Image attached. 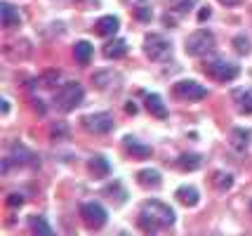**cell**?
<instances>
[{"label": "cell", "mask_w": 252, "mask_h": 236, "mask_svg": "<svg viewBox=\"0 0 252 236\" xmlns=\"http://www.w3.org/2000/svg\"><path fill=\"white\" fill-rule=\"evenodd\" d=\"M175 210L163 201H151L144 203L142 213H139V225H142L144 232H149V234H154L158 229H167V227L175 225Z\"/></svg>", "instance_id": "6da1fadb"}, {"label": "cell", "mask_w": 252, "mask_h": 236, "mask_svg": "<svg viewBox=\"0 0 252 236\" xmlns=\"http://www.w3.org/2000/svg\"><path fill=\"white\" fill-rule=\"evenodd\" d=\"M144 55L149 57L151 62H156V64L167 62L172 57V43L160 34H149L144 38Z\"/></svg>", "instance_id": "7a4b0ae2"}, {"label": "cell", "mask_w": 252, "mask_h": 236, "mask_svg": "<svg viewBox=\"0 0 252 236\" xmlns=\"http://www.w3.org/2000/svg\"><path fill=\"white\" fill-rule=\"evenodd\" d=\"M215 34L210 29H198L196 34L187 38V55L191 57H208L215 50Z\"/></svg>", "instance_id": "3957f363"}, {"label": "cell", "mask_w": 252, "mask_h": 236, "mask_svg": "<svg viewBox=\"0 0 252 236\" xmlns=\"http://www.w3.org/2000/svg\"><path fill=\"white\" fill-rule=\"evenodd\" d=\"M85 97V90H83V85L76 83V80H71V83H66L62 92L57 95V104H59V109L62 111H73L78 104L83 101Z\"/></svg>", "instance_id": "277c9868"}, {"label": "cell", "mask_w": 252, "mask_h": 236, "mask_svg": "<svg viewBox=\"0 0 252 236\" xmlns=\"http://www.w3.org/2000/svg\"><path fill=\"white\" fill-rule=\"evenodd\" d=\"M83 128L92 133V135H109L113 130V116L109 111H97V113H88L83 116Z\"/></svg>", "instance_id": "5b68a950"}, {"label": "cell", "mask_w": 252, "mask_h": 236, "mask_svg": "<svg viewBox=\"0 0 252 236\" xmlns=\"http://www.w3.org/2000/svg\"><path fill=\"white\" fill-rule=\"evenodd\" d=\"M172 92H175V97H179V100H184V101H198V100H205L208 97V88L191 78H184V80H179V83H175Z\"/></svg>", "instance_id": "8992f818"}, {"label": "cell", "mask_w": 252, "mask_h": 236, "mask_svg": "<svg viewBox=\"0 0 252 236\" xmlns=\"http://www.w3.org/2000/svg\"><path fill=\"white\" fill-rule=\"evenodd\" d=\"M80 217L90 229H101L109 222V213L101 203H83L80 205Z\"/></svg>", "instance_id": "52a82bcc"}, {"label": "cell", "mask_w": 252, "mask_h": 236, "mask_svg": "<svg viewBox=\"0 0 252 236\" xmlns=\"http://www.w3.org/2000/svg\"><path fill=\"white\" fill-rule=\"evenodd\" d=\"M208 71L210 76L215 80H220V83H231L233 78H238V73H241V68H238V64H231V62H226V59H217V62H212V64H208Z\"/></svg>", "instance_id": "ba28073f"}, {"label": "cell", "mask_w": 252, "mask_h": 236, "mask_svg": "<svg viewBox=\"0 0 252 236\" xmlns=\"http://www.w3.org/2000/svg\"><path fill=\"white\" fill-rule=\"evenodd\" d=\"M144 106H146V111L151 113L154 118H160V121L167 118V106H165V101H163L160 95H156V92H146V95H144Z\"/></svg>", "instance_id": "9c48e42d"}, {"label": "cell", "mask_w": 252, "mask_h": 236, "mask_svg": "<svg viewBox=\"0 0 252 236\" xmlns=\"http://www.w3.org/2000/svg\"><path fill=\"white\" fill-rule=\"evenodd\" d=\"M123 146H125V151L130 154L132 158H149L154 151H151V146L139 142L134 135H125L123 137Z\"/></svg>", "instance_id": "30bf717a"}, {"label": "cell", "mask_w": 252, "mask_h": 236, "mask_svg": "<svg viewBox=\"0 0 252 236\" xmlns=\"http://www.w3.org/2000/svg\"><path fill=\"white\" fill-rule=\"evenodd\" d=\"M229 139H231V146H233L236 151L245 154V151L250 149V144H252V130H245V128H233Z\"/></svg>", "instance_id": "8fae6325"}, {"label": "cell", "mask_w": 252, "mask_h": 236, "mask_svg": "<svg viewBox=\"0 0 252 236\" xmlns=\"http://www.w3.org/2000/svg\"><path fill=\"white\" fill-rule=\"evenodd\" d=\"M0 22L5 29H14V26H19L22 24V17H19V10L7 2V0H2V5H0Z\"/></svg>", "instance_id": "7c38bea8"}, {"label": "cell", "mask_w": 252, "mask_h": 236, "mask_svg": "<svg viewBox=\"0 0 252 236\" xmlns=\"http://www.w3.org/2000/svg\"><path fill=\"white\" fill-rule=\"evenodd\" d=\"M88 170L94 180H104L111 172V163L106 161V156H92L88 161Z\"/></svg>", "instance_id": "4fadbf2b"}, {"label": "cell", "mask_w": 252, "mask_h": 236, "mask_svg": "<svg viewBox=\"0 0 252 236\" xmlns=\"http://www.w3.org/2000/svg\"><path fill=\"white\" fill-rule=\"evenodd\" d=\"M101 55L106 59H121V57L127 55V43L123 38H111L109 43L101 47Z\"/></svg>", "instance_id": "5bb4252c"}, {"label": "cell", "mask_w": 252, "mask_h": 236, "mask_svg": "<svg viewBox=\"0 0 252 236\" xmlns=\"http://www.w3.org/2000/svg\"><path fill=\"white\" fill-rule=\"evenodd\" d=\"M137 182H139L142 187H146V189H156V187H160L163 175H160L156 168H144L137 172Z\"/></svg>", "instance_id": "9a60e30c"}, {"label": "cell", "mask_w": 252, "mask_h": 236, "mask_svg": "<svg viewBox=\"0 0 252 236\" xmlns=\"http://www.w3.org/2000/svg\"><path fill=\"white\" fill-rule=\"evenodd\" d=\"M200 166H203V156H200V154L187 151V154H182V156L177 158V168L184 170V172H193V170H198Z\"/></svg>", "instance_id": "2e32d148"}, {"label": "cell", "mask_w": 252, "mask_h": 236, "mask_svg": "<svg viewBox=\"0 0 252 236\" xmlns=\"http://www.w3.org/2000/svg\"><path fill=\"white\" fill-rule=\"evenodd\" d=\"M118 29H121V22H118V17H113V14H106V17H101V19L94 24V31H97L99 35H113Z\"/></svg>", "instance_id": "e0dca14e"}, {"label": "cell", "mask_w": 252, "mask_h": 236, "mask_svg": "<svg viewBox=\"0 0 252 236\" xmlns=\"http://www.w3.org/2000/svg\"><path fill=\"white\" fill-rule=\"evenodd\" d=\"M175 199H179V203H184L187 208H193V205H198V201H200V194H198L196 187H179V189L175 191Z\"/></svg>", "instance_id": "ac0fdd59"}, {"label": "cell", "mask_w": 252, "mask_h": 236, "mask_svg": "<svg viewBox=\"0 0 252 236\" xmlns=\"http://www.w3.org/2000/svg\"><path fill=\"white\" fill-rule=\"evenodd\" d=\"M92 52H94V47H92L90 40H78L76 45H73V59H76L78 64H90Z\"/></svg>", "instance_id": "d6986e66"}, {"label": "cell", "mask_w": 252, "mask_h": 236, "mask_svg": "<svg viewBox=\"0 0 252 236\" xmlns=\"http://www.w3.org/2000/svg\"><path fill=\"white\" fill-rule=\"evenodd\" d=\"M233 100L238 104L241 113L250 116L252 113V88H243V90H233Z\"/></svg>", "instance_id": "ffe728a7"}, {"label": "cell", "mask_w": 252, "mask_h": 236, "mask_svg": "<svg viewBox=\"0 0 252 236\" xmlns=\"http://www.w3.org/2000/svg\"><path fill=\"white\" fill-rule=\"evenodd\" d=\"M29 229H31L35 236H50L52 234V227L47 225V220L40 217V215H31V217H29Z\"/></svg>", "instance_id": "44dd1931"}, {"label": "cell", "mask_w": 252, "mask_h": 236, "mask_svg": "<svg viewBox=\"0 0 252 236\" xmlns=\"http://www.w3.org/2000/svg\"><path fill=\"white\" fill-rule=\"evenodd\" d=\"M104 194H106L113 203H125V199H127V191L121 187V182H113L111 187H106V189H104Z\"/></svg>", "instance_id": "7402d4cb"}, {"label": "cell", "mask_w": 252, "mask_h": 236, "mask_svg": "<svg viewBox=\"0 0 252 236\" xmlns=\"http://www.w3.org/2000/svg\"><path fill=\"white\" fill-rule=\"evenodd\" d=\"M10 158H12V161H17V158H19V163H22V166L33 163V154L29 151V149H24L19 142H17V144H12V156ZM33 166H35V163H33Z\"/></svg>", "instance_id": "603a6c76"}, {"label": "cell", "mask_w": 252, "mask_h": 236, "mask_svg": "<svg viewBox=\"0 0 252 236\" xmlns=\"http://www.w3.org/2000/svg\"><path fill=\"white\" fill-rule=\"evenodd\" d=\"M132 14H134V19H139L142 24H146V22H151V17H154V12H151V7L146 5V2H137L134 7H132Z\"/></svg>", "instance_id": "cb8c5ba5"}, {"label": "cell", "mask_w": 252, "mask_h": 236, "mask_svg": "<svg viewBox=\"0 0 252 236\" xmlns=\"http://www.w3.org/2000/svg\"><path fill=\"white\" fill-rule=\"evenodd\" d=\"M231 45H233V50L238 52V55H250V47H252V43H250V38L248 35H236L233 40H231Z\"/></svg>", "instance_id": "d4e9b609"}, {"label": "cell", "mask_w": 252, "mask_h": 236, "mask_svg": "<svg viewBox=\"0 0 252 236\" xmlns=\"http://www.w3.org/2000/svg\"><path fill=\"white\" fill-rule=\"evenodd\" d=\"M198 0H172V12H179V14H187L196 7Z\"/></svg>", "instance_id": "484cf974"}, {"label": "cell", "mask_w": 252, "mask_h": 236, "mask_svg": "<svg viewBox=\"0 0 252 236\" xmlns=\"http://www.w3.org/2000/svg\"><path fill=\"white\" fill-rule=\"evenodd\" d=\"M217 184H220V189H229L231 184H233V175H229V172H220L217 175Z\"/></svg>", "instance_id": "4316f807"}, {"label": "cell", "mask_w": 252, "mask_h": 236, "mask_svg": "<svg viewBox=\"0 0 252 236\" xmlns=\"http://www.w3.org/2000/svg\"><path fill=\"white\" fill-rule=\"evenodd\" d=\"M22 203H24L22 194H10V196H7V205H12V208H19Z\"/></svg>", "instance_id": "83f0119b"}, {"label": "cell", "mask_w": 252, "mask_h": 236, "mask_svg": "<svg viewBox=\"0 0 252 236\" xmlns=\"http://www.w3.org/2000/svg\"><path fill=\"white\" fill-rule=\"evenodd\" d=\"M33 104H35V111L38 113H47V106H43V101L40 100H33Z\"/></svg>", "instance_id": "f1b7e54d"}, {"label": "cell", "mask_w": 252, "mask_h": 236, "mask_svg": "<svg viewBox=\"0 0 252 236\" xmlns=\"http://www.w3.org/2000/svg\"><path fill=\"white\" fill-rule=\"evenodd\" d=\"M221 5H224V7H236V5H241L243 0H220Z\"/></svg>", "instance_id": "f546056e"}, {"label": "cell", "mask_w": 252, "mask_h": 236, "mask_svg": "<svg viewBox=\"0 0 252 236\" xmlns=\"http://www.w3.org/2000/svg\"><path fill=\"white\" fill-rule=\"evenodd\" d=\"M7 113H10V100L2 97V116H7Z\"/></svg>", "instance_id": "4dcf8cb0"}, {"label": "cell", "mask_w": 252, "mask_h": 236, "mask_svg": "<svg viewBox=\"0 0 252 236\" xmlns=\"http://www.w3.org/2000/svg\"><path fill=\"white\" fill-rule=\"evenodd\" d=\"M198 17H200V22H205V19H208V17H210V7H203Z\"/></svg>", "instance_id": "1f68e13d"}, {"label": "cell", "mask_w": 252, "mask_h": 236, "mask_svg": "<svg viewBox=\"0 0 252 236\" xmlns=\"http://www.w3.org/2000/svg\"><path fill=\"white\" fill-rule=\"evenodd\" d=\"M10 161L12 158H2V175H7V170H10Z\"/></svg>", "instance_id": "d6a6232c"}, {"label": "cell", "mask_w": 252, "mask_h": 236, "mask_svg": "<svg viewBox=\"0 0 252 236\" xmlns=\"http://www.w3.org/2000/svg\"><path fill=\"white\" fill-rule=\"evenodd\" d=\"M125 109H127V113H137V106H134V101H127V106H125Z\"/></svg>", "instance_id": "836d02e7"}, {"label": "cell", "mask_w": 252, "mask_h": 236, "mask_svg": "<svg viewBox=\"0 0 252 236\" xmlns=\"http://www.w3.org/2000/svg\"><path fill=\"white\" fill-rule=\"evenodd\" d=\"M250 210H252V201H250Z\"/></svg>", "instance_id": "e575fe53"}]
</instances>
